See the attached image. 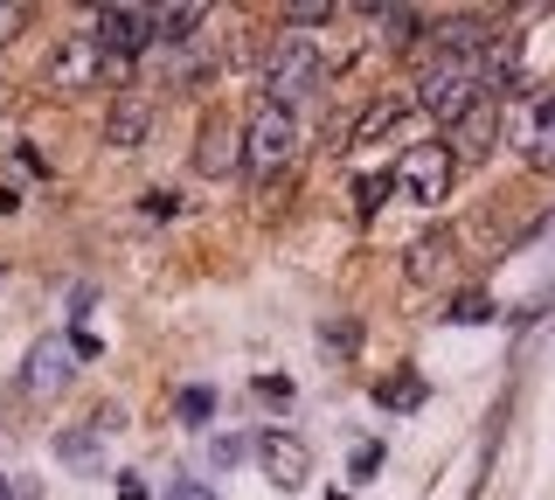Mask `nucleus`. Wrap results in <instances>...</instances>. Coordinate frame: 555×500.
I'll return each instance as SVG.
<instances>
[{
    "mask_svg": "<svg viewBox=\"0 0 555 500\" xmlns=\"http://www.w3.org/2000/svg\"><path fill=\"white\" fill-rule=\"evenodd\" d=\"M486 98H493V84H486V63L479 56H430L424 70H416V105H424L438 126H459V118H473Z\"/></svg>",
    "mask_w": 555,
    "mask_h": 500,
    "instance_id": "f257e3e1",
    "label": "nucleus"
},
{
    "mask_svg": "<svg viewBox=\"0 0 555 500\" xmlns=\"http://www.w3.org/2000/svg\"><path fill=\"white\" fill-rule=\"evenodd\" d=\"M292 161H299V118L285 105H257L250 126H243V175L257 188H271Z\"/></svg>",
    "mask_w": 555,
    "mask_h": 500,
    "instance_id": "f03ea898",
    "label": "nucleus"
},
{
    "mask_svg": "<svg viewBox=\"0 0 555 500\" xmlns=\"http://www.w3.org/2000/svg\"><path fill=\"white\" fill-rule=\"evenodd\" d=\"M507 132L520 146V161L555 175V84H528L507 98Z\"/></svg>",
    "mask_w": 555,
    "mask_h": 500,
    "instance_id": "7ed1b4c3",
    "label": "nucleus"
},
{
    "mask_svg": "<svg viewBox=\"0 0 555 500\" xmlns=\"http://www.w3.org/2000/svg\"><path fill=\"white\" fill-rule=\"evenodd\" d=\"M320 77H326V63H320V49L312 42H278L271 49V63H264V105H299V98L320 91Z\"/></svg>",
    "mask_w": 555,
    "mask_h": 500,
    "instance_id": "20e7f679",
    "label": "nucleus"
},
{
    "mask_svg": "<svg viewBox=\"0 0 555 500\" xmlns=\"http://www.w3.org/2000/svg\"><path fill=\"white\" fill-rule=\"evenodd\" d=\"M118 77H126V63L98 36H69V42H56V56H49V84H56V91H91V84H118Z\"/></svg>",
    "mask_w": 555,
    "mask_h": 500,
    "instance_id": "39448f33",
    "label": "nucleus"
},
{
    "mask_svg": "<svg viewBox=\"0 0 555 500\" xmlns=\"http://www.w3.org/2000/svg\"><path fill=\"white\" fill-rule=\"evenodd\" d=\"M451 146L444 140H416V146H403V161H396V195H410V202H444L451 195Z\"/></svg>",
    "mask_w": 555,
    "mask_h": 500,
    "instance_id": "423d86ee",
    "label": "nucleus"
},
{
    "mask_svg": "<svg viewBox=\"0 0 555 500\" xmlns=\"http://www.w3.org/2000/svg\"><path fill=\"white\" fill-rule=\"evenodd\" d=\"M91 36L112 49L118 63H132L139 49H153V8H126V0H118V8H98Z\"/></svg>",
    "mask_w": 555,
    "mask_h": 500,
    "instance_id": "0eeeda50",
    "label": "nucleus"
},
{
    "mask_svg": "<svg viewBox=\"0 0 555 500\" xmlns=\"http://www.w3.org/2000/svg\"><path fill=\"white\" fill-rule=\"evenodd\" d=\"M257 459H264V473L278 487H306V473H312V452H306L299 431H264V438H257Z\"/></svg>",
    "mask_w": 555,
    "mask_h": 500,
    "instance_id": "6e6552de",
    "label": "nucleus"
},
{
    "mask_svg": "<svg viewBox=\"0 0 555 500\" xmlns=\"http://www.w3.org/2000/svg\"><path fill=\"white\" fill-rule=\"evenodd\" d=\"M195 167H202V175H236V167H243V132H236L222 112H216V118H202Z\"/></svg>",
    "mask_w": 555,
    "mask_h": 500,
    "instance_id": "1a4fd4ad",
    "label": "nucleus"
},
{
    "mask_svg": "<svg viewBox=\"0 0 555 500\" xmlns=\"http://www.w3.org/2000/svg\"><path fill=\"white\" fill-rule=\"evenodd\" d=\"M63 383H69V341H35L28 369H22V389L28 396H56Z\"/></svg>",
    "mask_w": 555,
    "mask_h": 500,
    "instance_id": "9d476101",
    "label": "nucleus"
},
{
    "mask_svg": "<svg viewBox=\"0 0 555 500\" xmlns=\"http://www.w3.org/2000/svg\"><path fill=\"white\" fill-rule=\"evenodd\" d=\"M153 132V105H139V98H118L112 118H104V140L112 146H139Z\"/></svg>",
    "mask_w": 555,
    "mask_h": 500,
    "instance_id": "9b49d317",
    "label": "nucleus"
},
{
    "mask_svg": "<svg viewBox=\"0 0 555 500\" xmlns=\"http://www.w3.org/2000/svg\"><path fill=\"white\" fill-rule=\"evenodd\" d=\"M451 251H459L451 236H416V244H410V279L430 285L438 271H451Z\"/></svg>",
    "mask_w": 555,
    "mask_h": 500,
    "instance_id": "f8f14e48",
    "label": "nucleus"
},
{
    "mask_svg": "<svg viewBox=\"0 0 555 500\" xmlns=\"http://www.w3.org/2000/svg\"><path fill=\"white\" fill-rule=\"evenodd\" d=\"M195 22H202V8H195V0L153 8V42H188V36H195Z\"/></svg>",
    "mask_w": 555,
    "mask_h": 500,
    "instance_id": "ddd939ff",
    "label": "nucleus"
},
{
    "mask_svg": "<svg viewBox=\"0 0 555 500\" xmlns=\"http://www.w3.org/2000/svg\"><path fill=\"white\" fill-rule=\"evenodd\" d=\"M369 14L382 22V42H389V49H410L416 28H424V14H416V8H369Z\"/></svg>",
    "mask_w": 555,
    "mask_h": 500,
    "instance_id": "4468645a",
    "label": "nucleus"
},
{
    "mask_svg": "<svg viewBox=\"0 0 555 500\" xmlns=\"http://www.w3.org/2000/svg\"><path fill=\"white\" fill-rule=\"evenodd\" d=\"M451 132H459V146H451V161H459V153H486V146H493V112L479 105L473 118H459Z\"/></svg>",
    "mask_w": 555,
    "mask_h": 500,
    "instance_id": "2eb2a0df",
    "label": "nucleus"
},
{
    "mask_svg": "<svg viewBox=\"0 0 555 500\" xmlns=\"http://www.w3.org/2000/svg\"><path fill=\"white\" fill-rule=\"evenodd\" d=\"M403 126V105H396V98H382V105H369L354 118V140H375V132H396Z\"/></svg>",
    "mask_w": 555,
    "mask_h": 500,
    "instance_id": "dca6fc26",
    "label": "nucleus"
},
{
    "mask_svg": "<svg viewBox=\"0 0 555 500\" xmlns=\"http://www.w3.org/2000/svg\"><path fill=\"white\" fill-rule=\"evenodd\" d=\"M173 410H181V424H208V418H216V389H181V396H173Z\"/></svg>",
    "mask_w": 555,
    "mask_h": 500,
    "instance_id": "f3484780",
    "label": "nucleus"
},
{
    "mask_svg": "<svg viewBox=\"0 0 555 500\" xmlns=\"http://www.w3.org/2000/svg\"><path fill=\"white\" fill-rule=\"evenodd\" d=\"M375 396H382V410H416L424 403V383H416V375H396V383H382Z\"/></svg>",
    "mask_w": 555,
    "mask_h": 500,
    "instance_id": "a211bd4d",
    "label": "nucleus"
},
{
    "mask_svg": "<svg viewBox=\"0 0 555 500\" xmlns=\"http://www.w3.org/2000/svg\"><path fill=\"white\" fill-rule=\"evenodd\" d=\"M444 320L479 326V320H493V299H486V292H465V299H451V306H444Z\"/></svg>",
    "mask_w": 555,
    "mask_h": 500,
    "instance_id": "6ab92c4d",
    "label": "nucleus"
},
{
    "mask_svg": "<svg viewBox=\"0 0 555 500\" xmlns=\"http://www.w3.org/2000/svg\"><path fill=\"white\" fill-rule=\"evenodd\" d=\"M56 452H63L69 465H98V431H63Z\"/></svg>",
    "mask_w": 555,
    "mask_h": 500,
    "instance_id": "aec40b11",
    "label": "nucleus"
},
{
    "mask_svg": "<svg viewBox=\"0 0 555 500\" xmlns=\"http://www.w3.org/2000/svg\"><path fill=\"white\" fill-rule=\"evenodd\" d=\"M382 195H389V181H382V175H369V181L354 188V209H361V216H375V209H382Z\"/></svg>",
    "mask_w": 555,
    "mask_h": 500,
    "instance_id": "412c9836",
    "label": "nucleus"
},
{
    "mask_svg": "<svg viewBox=\"0 0 555 500\" xmlns=\"http://www.w3.org/2000/svg\"><path fill=\"white\" fill-rule=\"evenodd\" d=\"M320 341H326V348H340V355H354V341H361V334H354V320H340V326L326 320V326H320Z\"/></svg>",
    "mask_w": 555,
    "mask_h": 500,
    "instance_id": "4be33fe9",
    "label": "nucleus"
},
{
    "mask_svg": "<svg viewBox=\"0 0 555 500\" xmlns=\"http://www.w3.org/2000/svg\"><path fill=\"white\" fill-rule=\"evenodd\" d=\"M22 22H28V8H22V0H0V42H14V36H22Z\"/></svg>",
    "mask_w": 555,
    "mask_h": 500,
    "instance_id": "5701e85b",
    "label": "nucleus"
},
{
    "mask_svg": "<svg viewBox=\"0 0 555 500\" xmlns=\"http://www.w3.org/2000/svg\"><path fill=\"white\" fill-rule=\"evenodd\" d=\"M285 22H292V28H306V22H334V8H326V0H306V8H285Z\"/></svg>",
    "mask_w": 555,
    "mask_h": 500,
    "instance_id": "b1692460",
    "label": "nucleus"
},
{
    "mask_svg": "<svg viewBox=\"0 0 555 500\" xmlns=\"http://www.w3.org/2000/svg\"><path fill=\"white\" fill-rule=\"evenodd\" d=\"M243 452H250V445H243V438H216V445H208V459H216V465H236Z\"/></svg>",
    "mask_w": 555,
    "mask_h": 500,
    "instance_id": "393cba45",
    "label": "nucleus"
},
{
    "mask_svg": "<svg viewBox=\"0 0 555 500\" xmlns=\"http://www.w3.org/2000/svg\"><path fill=\"white\" fill-rule=\"evenodd\" d=\"M375 465H382V445H361V452H354V479H361V487L375 479Z\"/></svg>",
    "mask_w": 555,
    "mask_h": 500,
    "instance_id": "a878e982",
    "label": "nucleus"
},
{
    "mask_svg": "<svg viewBox=\"0 0 555 500\" xmlns=\"http://www.w3.org/2000/svg\"><path fill=\"white\" fill-rule=\"evenodd\" d=\"M173 209H181V195H167V188H153V195H146V216H173Z\"/></svg>",
    "mask_w": 555,
    "mask_h": 500,
    "instance_id": "bb28decb",
    "label": "nucleus"
},
{
    "mask_svg": "<svg viewBox=\"0 0 555 500\" xmlns=\"http://www.w3.org/2000/svg\"><path fill=\"white\" fill-rule=\"evenodd\" d=\"M257 396H278V403H285L292 383H285V375H257Z\"/></svg>",
    "mask_w": 555,
    "mask_h": 500,
    "instance_id": "cd10ccee",
    "label": "nucleus"
},
{
    "mask_svg": "<svg viewBox=\"0 0 555 500\" xmlns=\"http://www.w3.org/2000/svg\"><path fill=\"white\" fill-rule=\"evenodd\" d=\"M167 500H216V493H208V487H202V479H181V487H173Z\"/></svg>",
    "mask_w": 555,
    "mask_h": 500,
    "instance_id": "c85d7f7f",
    "label": "nucleus"
},
{
    "mask_svg": "<svg viewBox=\"0 0 555 500\" xmlns=\"http://www.w3.org/2000/svg\"><path fill=\"white\" fill-rule=\"evenodd\" d=\"M14 500H42V487H35V479H22V487H14Z\"/></svg>",
    "mask_w": 555,
    "mask_h": 500,
    "instance_id": "c756f323",
    "label": "nucleus"
},
{
    "mask_svg": "<svg viewBox=\"0 0 555 500\" xmlns=\"http://www.w3.org/2000/svg\"><path fill=\"white\" fill-rule=\"evenodd\" d=\"M326 500H354V493H326Z\"/></svg>",
    "mask_w": 555,
    "mask_h": 500,
    "instance_id": "7c9ffc66",
    "label": "nucleus"
}]
</instances>
